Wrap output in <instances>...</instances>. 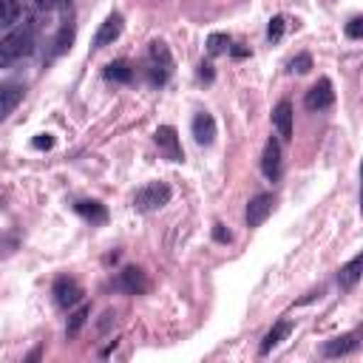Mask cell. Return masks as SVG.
<instances>
[{"label":"cell","instance_id":"1","mask_svg":"<svg viewBox=\"0 0 363 363\" xmlns=\"http://www.w3.org/2000/svg\"><path fill=\"white\" fill-rule=\"evenodd\" d=\"M37 28H34V23L28 20L26 26H17V28H11L3 40H0V68H9V65H14L17 60H23V57H31L34 54V45H37Z\"/></svg>","mask_w":363,"mask_h":363},{"label":"cell","instance_id":"2","mask_svg":"<svg viewBox=\"0 0 363 363\" xmlns=\"http://www.w3.org/2000/svg\"><path fill=\"white\" fill-rule=\"evenodd\" d=\"M173 71V57L162 40H153L147 48V82L150 85H164Z\"/></svg>","mask_w":363,"mask_h":363},{"label":"cell","instance_id":"3","mask_svg":"<svg viewBox=\"0 0 363 363\" xmlns=\"http://www.w3.org/2000/svg\"><path fill=\"white\" fill-rule=\"evenodd\" d=\"M170 196H173V190L164 182H150V184H145V187L136 190L133 207L142 210V213H153V210H162L170 201Z\"/></svg>","mask_w":363,"mask_h":363},{"label":"cell","instance_id":"4","mask_svg":"<svg viewBox=\"0 0 363 363\" xmlns=\"http://www.w3.org/2000/svg\"><path fill=\"white\" fill-rule=\"evenodd\" d=\"M122 28H125V17H122L119 11H111V14L102 20V26L96 28V34H94V48H105V45H113V43L119 40Z\"/></svg>","mask_w":363,"mask_h":363},{"label":"cell","instance_id":"5","mask_svg":"<svg viewBox=\"0 0 363 363\" xmlns=\"http://www.w3.org/2000/svg\"><path fill=\"white\" fill-rule=\"evenodd\" d=\"M281 170H284V162H281V142L275 136L267 139L264 145V156H261V173L269 179V182H278L281 179Z\"/></svg>","mask_w":363,"mask_h":363},{"label":"cell","instance_id":"6","mask_svg":"<svg viewBox=\"0 0 363 363\" xmlns=\"http://www.w3.org/2000/svg\"><path fill=\"white\" fill-rule=\"evenodd\" d=\"M54 301H57L60 309H71V306H77L82 301V286L74 278L62 275V278L54 281Z\"/></svg>","mask_w":363,"mask_h":363},{"label":"cell","instance_id":"7","mask_svg":"<svg viewBox=\"0 0 363 363\" xmlns=\"http://www.w3.org/2000/svg\"><path fill=\"white\" fill-rule=\"evenodd\" d=\"M272 207H275V196L272 193H258V196H252L250 199V204H247V227H261L264 221H267V216L272 213Z\"/></svg>","mask_w":363,"mask_h":363},{"label":"cell","instance_id":"8","mask_svg":"<svg viewBox=\"0 0 363 363\" xmlns=\"http://www.w3.org/2000/svg\"><path fill=\"white\" fill-rule=\"evenodd\" d=\"M332 102H335V91H332V82H329L326 77L318 79V82L306 91V96H303V105H306L309 111H326Z\"/></svg>","mask_w":363,"mask_h":363},{"label":"cell","instance_id":"9","mask_svg":"<svg viewBox=\"0 0 363 363\" xmlns=\"http://www.w3.org/2000/svg\"><path fill=\"white\" fill-rule=\"evenodd\" d=\"M153 139H156L159 150H162L170 162H182V159H184V150H182L179 136H176V128H170V125H159L156 133H153Z\"/></svg>","mask_w":363,"mask_h":363},{"label":"cell","instance_id":"10","mask_svg":"<svg viewBox=\"0 0 363 363\" xmlns=\"http://www.w3.org/2000/svg\"><path fill=\"white\" fill-rule=\"evenodd\" d=\"M190 133H193L196 145H213V139H216V133H218L213 113H207V111L196 113L193 122H190Z\"/></svg>","mask_w":363,"mask_h":363},{"label":"cell","instance_id":"11","mask_svg":"<svg viewBox=\"0 0 363 363\" xmlns=\"http://www.w3.org/2000/svg\"><path fill=\"white\" fill-rule=\"evenodd\" d=\"M26 85L23 82H0V122L23 102Z\"/></svg>","mask_w":363,"mask_h":363},{"label":"cell","instance_id":"12","mask_svg":"<svg viewBox=\"0 0 363 363\" xmlns=\"http://www.w3.org/2000/svg\"><path fill=\"white\" fill-rule=\"evenodd\" d=\"M116 286L122 292H128V295H142L147 289V278H145V272L139 267H125L119 272V278H116Z\"/></svg>","mask_w":363,"mask_h":363},{"label":"cell","instance_id":"13","mask_svg":"<svg viewBox=\"0 0 363 363\" xmlns=\"http://www.w3.org/2000/svg\"><path fill=\"white\" fill-rule=\"evenodd\" d=\"M272 125H275V130H278L281 139H292V105H289V99H281L275 105Z\"/></svg>","mask_w":363,"mask_h":363},{"label":"cell","instance_id":"14","mask_svg":"<svg viewBox=\"0 0 363 363\" xmlns=\"http://www.w3.org/2000/svg\"><path fill=\"white\" fill-rule=\"evenodd\" d=\"M357 349V335L349 332V335H340V337H332L323 343V357H340V354H349Z\"/></svg>","mask_w":363,"mask_h":363},{"label":"cell","instance_id":"15","mask_svg":"<svg viewBox=\"0 0 363 363\" xmlns=\"http://www.w3.org/2000/svg\"><path fill=\"white\" fill-rule=\"evenodd\" d=\"M360 267H363V255H360V252H357L349 264L340 267V272H337V284H340V289H354V284L360 281Z\"/></svg>","mask_w":363,"mask_h":363},{"label":"cell","instance_id":"16","mask_svg":"<svg viewBox=\"0 0 363 363\" xmlns=\"http://www.w3.org/2000/svg\"><path fill=\"white\" fill-rule=\"evenodd\" d=\"M289 332H292V323H289V320H278V323L264 335V340H261L258 352H261V354H269V352H272V349H275V346H278Z\"/></svg>","mask_w":363,"mask_h":363},{"label":"cell","instance_id":"17","mask_svg":"<svg viewBox=\"0 0 363 363\" xmlns=\"http://www.w3.org/2000/svg\"><path fill=\"white\" fill-rule=\"evenodd\" d=\"M74 210H77L85 221H91V224H105V221H108V210H105L102 201H77Z\"/></svg>","mask_w":363,"mask_h":363},{"label":"cell","instance_id":"18","mask_svg":"<svg viewBox=\"0 0 363 363\" xmlns=\"http://www.w3.org/2000/svg\"><path fill=\"white\" fill-rule=\"evenodd\" d=\"M105 79L111 82H130L133 79V68L128 60H113L105 65Z\"/></svg>","mask_w":363,"mask_h":363},{"label":"cell","instance_id":"19","mask_svg":"<svg viewBox=\"0 0 363 363\" xmlns=\"http://www.w3.org/2000/svg\"><path fill=\"white\" fill-rule=\"evenodd\" d=\"M20 20V0H0V28H9Z\"/></svg>","mask_w":363,"mask_h":363},{"label":"cell","instance_id":"20","mask_svg":"<svg viewBox=\"0 0 363 363\" xmlns=\"http://www.w3.org/2000/svg\"><path fill=\"white\" fill-rule=\"evenodd\" d=\"M88 315H91V309H88V306H79V309L71 315V320H68V326H65V335H68V337H74V335H77V332L85 326Z\"/></svg>","mask_w":363,"mask_h":363},{"label":"cell","instance_id":"21","mask_svg":"<svg viewBox=\"0 0 363 363\" xmlns=\"http://www.w3.org/2000/svg\"><path fill=\"white\" fill-rule=\"evenodd\" d=\"M224 48H230V37H227V34H210V37H207V54H210V57L221 54Z\"/></svg>","mask_w":363,"mask_h":363},{"label":"cell","instance_id":"22","mask_svg":"<svg viewBox=\"0 0 363 363\" xmlns=\"http://www.w3.org/2000/svg\"><path fill=\"white\" fill-rule=\"evenodd\" d=\"M281 34H284V17L275 14V17L269 20V26H267V40L275 43V40H281Z\"/></svg>","mask_w":363,"mask_h":363},{"label":"cell","instance_id":"23","mask_svg":"<svg viewBox=\"0 0 363 363\" xmlns=\"http://www.w3.org/2000/svg\"><path fill=\"white\" fill-rule=\"evenodd\" d=\"M346 37H349V40H360V37H363V17H352V20H349Z\"/></svg>","mask_w":363,"mask_h":363},{"label":"cell","instance_id":"24","mask_svg":"<svg viewBox=\"0 0 363 363\" xmlns=\"http://www.w3.org/2000/svg\"><path fill=\"white\" fill-rule=\"evenodd\" d=\"M312 68V57L309 54H298L295 60H292V71H298V74H306Z\"/></svg>","mask_w":363,"mask_h":363},{"label":"cell","instance_id":"25","mask_svg":"<svg viewBox=\"0 0 363 363\" xmlns=\"http://www.w3.org/2000/svg\"><path fill=\"white\" fill-rule=\"evenodd\" d=\"M37 150H51L54 147V136L51 133H40V136H34V142H31Z\"/></svg>","mask_w":363,"mask_h":363},{"label":"cell","instance_id":"26","mask_svg":"<svg viewBox=\"0 0 363 363\" xmlns=\"http://www.w3.org/2000/svg\"><path fill=\"white\" fill-rule=\"evenodd\" d=\"M213 238H216L218 244H227V241H233V233L224 230V224H216V227H213Z\"/></svg>","mask_w":363,"mask_h":363},{"label":"cell","instance_id":"27","mask_svg":"<svg viewBox=\"0 0 363 363\" xmlns=\"http://www.w3.org/2000/svg\"><path fill=\"white\" fill-rule=\"evenodd\" d=\"M199 79H204V82H213V65L210 62H199Z\"/></svg>","mask_w":363,"mask_h":363},{"label":"cell","instance_id":"28","mask_svg":"<svg viewBox=\"0 0 363 363\" xmlns=\"http://www.w3.org/2000/svg\"><path fill=\"white\" fill-rule=\"evenodd\" d=\"M230 51H233V57H247V54H250V48H238V45L230 48Z\"/></svg>","mask_w":363,"mask_h":363}]
</instances>
